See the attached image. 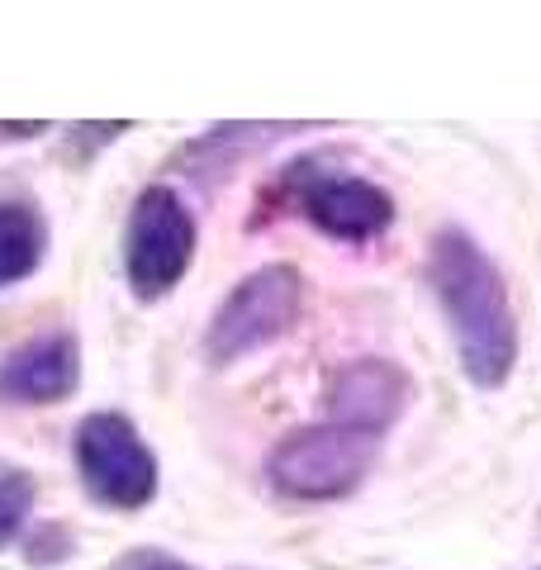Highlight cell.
<instances>
[{"label":"cell","mask_w":541,"mask_h":570,"mask_svg":"<svg viewBox=\"0 0 541 570\" xmlns=\"http://www.w3.org/2000/svg\"><path fill=\"white\" fill-rule=\"evenodd\" d=\"M299 299H304V285L295 266H262V272H252L247 281L233 285V295L214 314L209 337H205L209 356L219 366H228L247 352L276 343L299 318Z\"/></svg>","instance_id":"cell-3"},{"label":"cell","mask_w":541,"mask_h":570,"mask_svg":"<svg viewBox=\"0 0 541 570\" xmlns=\"http://www.w3.org/2000/svg\"><path fill=\"white\" fill-rule=\"evenodd\" d=\"M291 190H295V205L304 209V219L342 243H366L375 234H385L394 219V200L381 186L361 181V176H323L309 167H295Z\"/></svg>","instance_id":"cell-6"},{"label":"cell","mask_w":541,"mask_h":570,"mask_svg":"<svg viewBox=\"0 0 541 570\" xmlns=\"http://www.w3.org/2000/svg\"><path fill=\"white\" fill-rule=\"evenodd\" d=\"M371 461H375V438L328 423L281 438L266 456V475L270 485L295 499H337L361 485Z\"/></svg>","instance_id":"cell-2"},{"label":"cell","mask_w":541,"mask_h":570,"mask_svg":"<svg viewBox=\"0 0 541 570\" xmlns=\"http://www.w3.org/2000/svg\"><path fill=\"white\" fill-rule=\"evenodd\" d=\"M48 247V228L33 205H0V285L24 281Z\"/></svg>","instance_id":"cell-9"},{"label":"cell","mask_w":541,"mask_h":570,"mask_svg":"<svg viewBox=\"0 0 541 570\" xmlns=\"http://www.w3.org/2000/svg\"><path fill=\"white\" fill-rule=\"evenodd\" d=\"M81 381V352L71 333L33 337L0 362V400L10 404H58Z\"/></svg>","instance_id":"cell-8"},{"label":"cell","mask_w":541,"mask_h":570,"mask_svg":"<svg viewBox=\"0 0 541 570\" xmlns=\"http://www.w3.org/2000/svg\"><path fill=\"white\" fill-rule=\"evenodd\" d=\"M110 570H190V566L176 561V557H167V551L142 547V551H129V557H119Z\"/></svg>","instance_id":"cell-11"},{"label":"cell","mask_w":541,"mask_h":570,"mask_svg":"<svg viewBox=\"0 0 541 570\" xmlns=\"http://www.w3.org/2000/svg\"><path fill=\"white\" fill-rule=\"evenodd\" d=\"M29 509H33V480L20 471H6L0 475V547L24 528Z\"/></svg>","instance_id":"cell-10"},{"label":"cell","mask_w":541,"mask_h":570,"mask_svg":"<svg viewBox=\"0 0 541 570\" xmlns=\"http://www.w3.org/2000/svg\"><path fill=\"white\" fill-rule=\"evenodd\" d=\"M427 276L446 309L451 333H456L465 376L484 390L503 385L518 362V324L499 266L484 257L475 238H465L461 228H446V234L432 238Z\"/></svg>","instance_id":"cell-1"},{"label":"cell","mask_w":541,"mask_h":570,"mask_svg":"<svg viewBox=\"0 0 541 570\" xmlns=\"http://www.w3.org/2000/svg\"><path fill=\"white\" fill-rule=\"evenodd\" d=\"M195 257V219L167 186H148L134 205L124 266L138 295H167Z\"/></svg>","instance_id":"cell-5"},{"label":"cell","mask_w":541,"mask_h":570,"mask_svg":"<svg viewBox=\"0 0 541 570\" xmlns=\"http://www.w3.org/2000/svg\"><path fill=\"white\" fill-rule=\"evenodd\" d=\"M77 466L86 490L110 509H142L157 494V461L124 414H90L77 428Z\"/></svg>","instance_id":"cell-4"},{"label":"cell","mask_w":541,"mask_h":570,"mask_svg":"<svg viewBox=\"0 0 541 570\" xmlns=\"http://www.w3.org/2000/svg\"><path fill=\"white\" fill-rule=\"evenodd\" d=\"M404 400H409L404 371L385 362V356H366V362H352L347 371H337V381L328 390V414L337 428L381 438L385 428L400 419Z\"/></svg>","instance_id":"cell-7"}]
</instances>
